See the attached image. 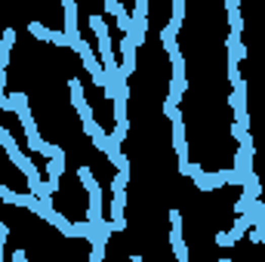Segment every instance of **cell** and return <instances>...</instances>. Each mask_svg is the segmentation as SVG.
I'll return each mask as SVG.
<instances>
[{
    "label": "cell",
    "mask_w": 265,
    "mask_h": 262,
    "mask_svg": "<svg viewBox=\"0 0 265 262\" xmlns=\"http://www.w3.org/2000/svg\"><path fill=\"white\" fill-rule=\"evenodd\" d=\"M10 161H13V164H16L25 176H41V173H37V167L31 164V158H28V155H22V152H13V155H10Z\"/></svg>",
    "instance_id": "obj_13"
},
{
    "label": "cell",
    "mask_w": 265,
    "mask_h": 262,
    "mask_svg": "<svg viewBox=\"0 0 265 262\" xmlns=\"http://www.w3.org/2000/svg\"><path fill=\"white\" fill-rule=\"evenodd\" d=\"M74 235L84 238L87 244H105V241H102V235H99V229L93 226L90 219H87V222H74ZM105 247H108V244H105Z\"/></svg>",
    "instance_id": "obj_5"
},
{
    "label": "cell",
    "mask_w": 265,
    "mask_h": 262,
    "mask_svg": "<svg viewBox=\"0 0 265 262\" xmlns=\"http://www.w3.org/2000/svg\"><path fill=\"white\" fill-rule=\"evenodd\" d=\"M185 22V0H173V19H170V28L179 31Z\"/></svg>",
    "instance_id": "obj_21"
},
{
    "label": "cell",
    "mask_w": 265,
    "mask_h": 262,
    "mask_svg": "<svg viewBox=\"0 0 265 262\" xmlns=\"http://www.w3.org/2000/svg\"><path fill=\"white\" fill-rule=\"evenodd\" d=\"M225 47H229V59H247V47L241 41V34L238 31H229V41H225Z\"/></svg>",
    "instance_id": "obj_7"
},
{
    "label": "cell",
    "mask_w": 265,
    "mask_h": 262,
    "mask_svg": "<svg viewBox=\"0 0 265 262\" xmlns=\"http://www.w3.org/2000/svg\"><path fill=\"white\" fill-rule=\"evenodd\" d=\"M99 59H102V65H105V68H118V65H121V62L115 59V47H111V34L99 41Z\"/></svg>",
    "instance_id": "obj_8"
},
{
    "label": "cell",
    "mask_w": 265,
    "mask_h": 262,
    "mask_svg": "<svg viewBox=\"0 0 265 262\" xmlns=\"http://www.w3.org/2000/svg\"><path fill=\"white\" fill-rule=\"evenodd\" d=\"M225 13H229V28L232 31H244V16H241V7H232V10H225Z\"/></svg>",
    "instance_id": "obj_25"
},
{
    "label": "cell",
    "mask_w": 265,
    "mask_h": 262,
    "mask_svg": "<svg viewBox=\"0 0 265 262\" xmlns=\"http://www.w3.org/2000/svg\"><path fill=\"white\" fill-rule=\"evenodd\" d=\"M136 44H133V34H124L121 41V74L124 78H130V74L136 71Z\"/></svg>",
    "instance_id": "obj_2"
},
{
    "label": "cell",
    "mask_w": 265,
    "mask_h": 262,
    "mask_svg": "<svg viewBox=\"0 0 265 262\" xmlns=\"http://www.w3.org/2000/svg\"><path fill=\"white\" fill-rule=\"evenodd\" d=\"M216 244H219V247H235L238 238H235L232 232H219V235H216Z\"/></svg>",
    "instance_id": "obj_33"
},
{
    "label": "cell",
    "mask_w": 265,
    "mask_h": 262,
    "mask_svg": "<svg viewBox=\"0 0 265 262\" xmlns=\"http://www.w3.org/2000/svg\"><path fill=\"white\" fill-rule=\"evenodd\" d=\"M253 155H256V148H238V155H235V170L244 176V182H247V176L253 173Z\"/></svg>",
    "instance_id": "obj_4"
},
{
    "label": "cell",
    "mask_w": 265,
    "mask_h": 262,
    "mask_svg": "<svg viewBox=\"0 0 265 262\" xmlns=\"http://www.w3.org/2000/svg\"><path fill=\"white\" fill-rule=\"evenodd\" d=\"M176 34L179 31H173L170 25L161 31V44H164V50H167V56H173V53H179V41H176Z\"/></svg>",
    "instance_id": "obj_16"
},
{
    "label": "cell",
    "mask_w": 265,
    "mask_h": 262,
    "mask_svg": "<svg viewBox=\"0 0 265 262\" xmlns=\"http://www.w3.org/2000/svg\"><path fill=\"white\" fill-rule=\"evenodd\" d=\"M68 90H71V102H74V108H81V105L87 102L84 87H81V81H78V78H71V81H68Z\"/></svg>",
    "instance_id": "obj_20"
},
{
    "label": "cell",
    "mask_w": 265,
    "mask_h": 262,
    "mask_svg": "<svg viewBox=\"0 0 265 262\" xmlns=\"http://www.w3.org/2000/svg\"><path fill=\"white\" fill-rule=\"evenodd\" d=\"M7 99H10V105H7V111H10V115H19L22 108H28V96H25L22 90H13Z\"/></svg>",
    "instance_id": "obj_17"
},
{
    "label": "cell",
    "mask_w": 265,
    "mask_h": 262,
    "mask_svg": "<svg viewBox=\"0 0 265 262\" xmlns=\"http://www.w3.org/2000/svg\"><path fill=\"white\" fill-rule=\"evenodd\" d=\"M28 192H31L34 198H41V201H50L56 189H53V182L47 179V182H37V185H31V189H28Z\"/></svg>",
    "instance_id": "obj_19"
},
{
    "label": "cell",
    "mask_w": 265,
    "mask_h": 262,
    "mask_svg": "<svg viewBox=\"0 0 265 262\" xmlns=\"http://www.w3.org/2000/svg\"><path fill=\"white\" fill-rule=\"evenodd\" d=\"M47 173H50L53 189L59 192V179H62V173H65V155H56V158H50V164H47Z\"/></svg>",
    "instance_id": "obj_9"
},
{
    "label": "cell",
    "mask_w": 265,
    "mask_h": 262,
    "mask_svg": "<svg viewBox=\"0 0 265 262\" xmlns=\"http://www.w3.org/2000/svg\"><path fill=\"white\" fill-rule=\"evenodd\" d=\"M127 102H130V96H115V99H111V108H115V115H111V118H115V124L118 127H130V118H127Z\"/></svg>",
    "instance_id": "obj_6"
},
{
    "label": "cell",
    "mask_w": 265,
    "mask_h": 262,
    "mask_svg": "<svg viewBox=\"0 0 265 262\" xmlns=\"http://www.w3.org/2000/svg\"><path fill=\"white\" fill-rule=\"evenodd\" d=\"M244 192H247L250 198H262V182H259V176H256V173H250V176H247Z\"/></svg>",
    "instance_id": "obj_23"
},
{
    "label": "cell",
    "mask_w": 265,
    "mask_h": 262,
    "mask_svg": "<svg viewBox=\"0 0 265 262\" xmlns=\"http://www.w3.org/2000/svg\"><path fill=\"white\" fill-rule=\"evenodd\" d=\"M0 262H4V244H0Z\"/></svg>",
    "instance_id": "obj_46"
},
{
    "label": "cell",
    "mask_w": 265,
    "mask_h": 262,
    "mask_svg": "<svg viewBox=\"0 0 265 262\" xmlns=\"http://www.w3.org/2000/svg\"><path fill=\"white\" fill-rule=\"evenodd\" d=\"M0 145H4V152L7 155H13V152H19V145H16V139H13V133L0 124Z\"/></svg>",
    "instance_id": "obj_24"
},
{
    "label": "cell",
    "mask_w": 265,
    "mask_h": 262,
    "mask_svg": "<svg viewBox=\"0 0 265 262\" xmlns=\"http://www.w3.org/2000/svg\"><path fill=\"white\" fill-rule=\"evenodd\" d=\"M170 226L173 229H182V213L179 210H170Z\"/></svg>",
    "instance_id": "obj_37"
},
{
    "label": "cell",
    "mask_w": 265,
    "mask_h": 262,
    "mask_svg": "<svg viewBox=\"0 0 265 262\" xmlns=\"http://www.w3.org/2000/svg\"><path fill=\"white\" fill-rule=\"evenodd\" d=\"M90 28H93V34H96V41L108 37V28H105V19H102V16H90Z\"/></svg>",
    "instance_id": "obj_28"
},
{
    "label": "cell",
    "mask_w": 265,
    "mask_h": 262,
    "mask_svg": "<svg viewBox=\"0 0 265 262\" xmlns=\"http://www.w3.org/2000/svg\"><path fill=\"white\" fill-rule=\"evenodd\" d=\"M253 201H256V198H250V195L244 192V195H241V201L235 204V213H238V216H244V213L250 210V204H253Z\"/></svg>",
    "instance_id": "obj_32"
},
{
    "label": "cell",
    "mask_w": 265,
    "mask_h": 262,
    "mask_svg": "<svg viewBox=\"0 0 265 262\" xmlns=\"http://www.w3.org/2000/svg\"><path fill=\"white\" fill-rule=\"evenodd\" d=\"M105 259V244H93V253H90V262H102Z\"/></svg>",
    "instance_id": "obj_35"
},
{
    "label": "cell",
    "mask_w": 265,
    "mask_h": 262,
    "mask_svg": "<svg viewBox=\"0 0 265 262\" xmlns=\"http://www.w3.org/2000/svg\"><path fill=\"white\" fill-rule=\"evenodd\" d=\"M185 90H188V81H170V96H167V102H173V105H179L182 102V96H185Z\"/></svg>",
    "instance_id": "obj_18"
},
{
    "label": "cell",
    "mask_w": 265,
    "mask_h": 262,
    "mask_svg": "<svg viewBox=\"0 0 265 262\" xmlns=\"http://www.w3.org/2000/svg\"><path fill=\"white\" fill-rule=\"evenodd\" d=\"M78 179L84 182V189H87V195H99V192H102V185L96 182V176H93V170H90V164H84V167L78 170Z\"/></svg>",
    "instance_id": "obj_10"
},
{
    "label": "cell",
    "mask_w": 265,
    "mask_h": 262,
    "mask_svg": "<svg viewBox=\"0 0 265 262\" xmlns=\"http://www.w3.org/2000/svg\"><path fill=\"white\" fill-rule=\"evenodd\" d=\"M81 124H84V133H87L90 139H105V136H108V133H105V130L99 127V121H96L93 115H87V118H81Z\"/></svg>",
    "instance_id": "obj_15"
},
{
    "label": "cell",
    "mask_w": 265,
    "mask_h": 262,
    "mask_svg": "<svg viewBox=\"0 0 265 262\" xmlns=\"http://www.w3.org/2000/svg\"><path fill=\"white\" fill-rule=\"evenodd\" d=\"M127 182H130V173H121L118 170V176H115V182H111V192H127Z\"/></svg>",
    "instance_id": "obj_30"
},
{
    "label": "cell",
    "mask_w": 265,
    "mask_h": 262,
    "mask_svg": "<svg viewBox=\"0 0 265 262\" xmlns=\"http://www.w3.org/2000/svg\"><path fill=\"white\" fill-rule=\"evenodd\" d=\"M7 65H10V56H0V74L7 71Z\"/></svg>",
    "instance_id": "obj_42"
},
{
    "label": "cell",
    "mask_w": 265,
    "mask_h": 262,
    "mask_svg": "<svg viewBox=\"0 0 265 262\" xmlns=\"http://www.w3.org/2000/svg\"><path fill=\"white\" fill-rule=\"evenodd\" d=\"M13 259H16V262H25L28 256H25V250H16V253H13Z\"/></svg>",
    "instance_id": "obj_41"
},
{
    "label": "cell",
    "mask_w": 265,
    "mask_h": 262,
    "mask_svg": "<svg viewBox=\"0 0 265 262\" xmlns=\"http://www.w3.org/2000/svg\"><path fill=\"white\" fill-rule=\"evenodd\" d=\"M0 44L13 50V44H16V31H13V28H7V31H4V37H0Z\"/></svg>",
    "instance_id": "obj_36"
},
{
    "label": "cell",
    "mask_w": 265,
    "mask_h": 262,
    "mask_svg": "<svg viewBox=\"0 0 265 262\" xmlns=\"http://www.w3.org/2000/svg\"><path fill=\"white\" fill-rule=\"evenodd\" d=\"M0 56H10V47H4V44H0Z\"/></svg>",
    "instance_id": "obj_45"
},
{
    "label": "cell",
    "mask_w": 265,
    "mask_h": 262,
    "mask_svg": "<svg viewBox=\"0 0 265 262\" xmlns=\"http://www.w3.org/2000/svg\"><path fill=\"white\" fill-rule=\"evenodd\" d=\"M232 136L244 145V148H253V139H250V133H247V127H241V124H232Z\"/></svg>",
    "instance_id": "obj_27"
},
{
    "label": "cell",
    "mask_w": 265,
    "mask_h": 262,
    "mask_svg": "<svg viewBox=\"0 0 265 262\" xmlns=\"http://www.w3.org/2000/svg\"><path fill=\"white\" fill-rule=\"evenodd\" d=\"M7 238H10V226H7V222H0V244H7Z\"/></svg>",
    "instance_id": "obj_39"
},
{
    "label": "cell",
    "mask_w": 265,
    "mask_h": 262,
    "mask_svg": "<svg viewBox=\"0 0 265 262\" xmlns=\"http://www.w3.org/2000/svg\"><path fill=\"white\" fill-rule=\"evenodd\" d=\"M247 232H250V222H247V216H238V219H235V226H232V235H235V238H244Z\"/></svg>",
    "instance_id": "obj_29"
},
{
    "label": "cell",
    "mask_w": 265,
    "mask_h": 262,
    "mask_svg": "<svg viewBox=\"0 0 265 262\" xmlns=\"http://www.w3.org/2000/svg\"><path fill=\"white\" fill-rule=\"evenodd\" d=\"M229 105H232V111H235V124L250 127V115H247V81H241L238 87H232Z\"/></svg>",
    "instance_id": "obj_1"
},
{
    "label": "cell",
    "mask_w": 265,
    "mask_h": 262,
    "mask_svg": "<svg viewBox=\"0 0 265 262\" xmlns=\"http://www.w3.org/2000/svg\"><path fill=\"white\" fill-rule=\"evenodd\" d=\"M50 44H56V47H71V41H68L65 31H53V34H50Z\"/></svg>",
    "instance_id": "obj_34"
},
{
    "label": "cell",
    "mask_w": 265,
    "mask_h": 262,
    "mask_svg": "<svg viewBox=\"0 0 265 262\" xmlns=\"http://www.w3.org/2000/svg\"><path fill=\"white\" fill-rule=\"evenodd\" d=\"M173 124V148H176V155H179V161H188V139H185V124H182V118H176V121H170Z\"/></svg>",
    "instance_id": "obj_3"
},
{
    "label": "cell",
    "mask_w": 265,
    "mask_h": 262,
    "mask_svg": "<svg viewBox=\"0 0 265 262\" xmlns=\"http://www.w3.org/2000/svg\"><path fill=\"white\" fill-rule=\"evenodd\" d=\"M28 198H31V192H28V195H19V192H13V189H10V185H0V201H7V204L28 207Z\"/></svg>",
    "instance_id": "obj_12"
},
{
    "label": "cell",
    "mask_w": 265,
    "mask_h": 262,
    "mask_svg": "<svg viewBox=\"0 0 265 262\" xmlns=\"http://www.w3.org/2000/svg\"><path fill=\"white\" fill-rule=\"evenodd\" d=\"M170 244H173V253H176V259H179V262H188V247H185V241H182V229H173V235H170Z\"/></svg>",
    "instance_id": "obj_14"
},
{
    "label": "cell",
    "mask_w": 265,
    "mask_h": 262,
    "mask_svg": "<svg viewBox=\"0 0 265 262\" xmlns=\"http://www.w3.org/2000/svg\"><path fill=\"white\" fill-rule=\"evenodd\" d=\"M65 34L68 41H78L81 31H78V7H65Z\"/></svg>",
    "instance_id": "obj_11"
},
{
    "label": "cell",
    "mask_w": 265,
    "mask_h": 262,
    "mask_svg": "<svg viewBox=\"0 0 265 262\" xmlns=\"http://www.w3.org/2000/svg\"><path fill=\"white\" fill-rule=\"evenodd\" d=\"M28 31H31V37H34V41H47L50 44V28L44 25V22H28Z\"/></svg>",
    "instance_id": "obj_22"
},
{
    "label": "cell",
    "mask_w": 265,
    "mask_h": 262,
    "mask_svg": "<svg viewBox=\"0 0 265 262\" xmlns=\"http://www.w3.org/2000/svg\"><path fill=\"white\" fill-rule=\"evenodd\" d=\"M7 105H10V99H7V90H0V111H7Z\"/></svg>",
    "instance_id": "obj_40"
},
{
    "label": "cell",
    "mask_w": 265,
    "mask_h": 262,
    "mask_svg": "<svg viewBox=\"0 0 265 262\" xmlns=\"http://www.w3.org/2000/svg\"><path fill=\"white\" fill-rule=\"evenodd\" d=\"M179 173L182 176H192V161H179Z\"/></svg>",
    "instance_id": "obj_38"
},
{
    "label": "cell",
    "mask_w": 265,
    "mask_h": 262,
    "mask_svg": "<svg viewBox=\"0 0 265 262\" xmlns=\"http://www.w3.org/2000/svg\"><path fill=\"white\" fill-rule=\"evenodd\" d=\"M115 4H118V0H105V10H108V16H111V10H115Z\"/></svg>",
    "instance_id": "obj_43"
},
{
    "label": "cell",
    "mask_w": 265,
    "mask_h": 262,
    "mask_svg": "<svg viewBox=\"0 0 265 262\" xmlns=\"http://www.w3.org/2000/svg\"><path fill=\"white\" fill-rule=\"evenodd\" d=\"M62 7H78V0H62Z\"/></svg>",
    "instance_id": "obj_44"
},
{
    "label": "cell",
    "mask_w": 265,
    "mask_h": 262,
    "mask_svg": "<svg viewBox=\"0 0 265 262\" xmlns=\"http://www.w3.org/2000/svg\"><path fill=\"white\" fill-rule=\"evenodd\" d=\"M229 81H232V87H238L244 78H241V68H238V59H229Z\"/></svg>",
    "instance_id": "obj_31"
},
{
    "label": "cell",
    "mask_w": 265,
    "mask_h": 262,
    "mask_svg": "<svg viewBox=\"0 0 265 262\" xmlns=\"http://www.w3.org/2000/svg\"><path fill=\"white\" fill-rule=\"evenodd\" d=\"M170 65H173V78L176 81H185V59H182V53H173L170 56Z\"/></svg>",
    "instance_id": "obj_26"
}]
</instances>
